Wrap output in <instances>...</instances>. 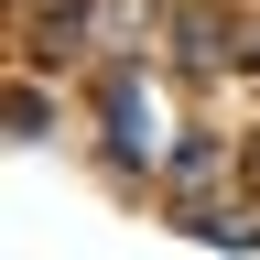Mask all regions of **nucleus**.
Returning <instances> with one entry per match:
<instances>
[{
	"instance_id": "nucleus-1",
	"label": "nucleus",
	"mask_w": 260,
	"mask_h": 260,
	"mask_svg": "<svg viewBox=\"0 0 260 260\" xmlns=\"http://www.w3.org/2000/svg\"><path fill=\"white\" fill-rule=\"evenodd\" d=\"M239 174H249V184H260V141H249V162H239Z\"/></svg>"
}]
</instances>
